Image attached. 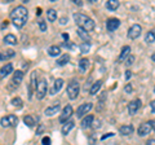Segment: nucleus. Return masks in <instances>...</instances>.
<instances>
[{"label": "nucleus", "mask_w": 155, "mask_h": 145, "mask_svg": "<svg viewBox=\"0 0 155 145\" xmlns=\"http://www.w3.org/2000/svg\"><path fill=\"white\" fill-rule=\"evenodd\" d=\"M27 17H28V11L23 5H18L11 12L12 22L17 29L25 26V23L27 22Z\"/></svg>", "instance_id": "obj_1"}, {"label": "nucleus", "mask_w": 155, "mask_h": 145, "mask_svg": "<svg viewBox=\"0 0 155 145\" xmlns=\"http://www.w3.org/2000/svg\"><path fill=\"white\" fill-rule=\"evenodd\" d=\"M74 21L76 22V25L79 26L80 29H83V30L85 31H92L93 29L96 27V22L92 20V18H89L88 16H85V14L83 13H74Z\"/></svg>", "instance_id": "obj_2"}, {"label": "nucleus", "mask_w": 155, "mask_h": 145, "mask_svg": "<svg viewBox=\"0 0 155 145\" xmlns=\"http://www.w3.org/2000/svg\"><path fill=\"white\" fill-rule=\"evenodd\" d=\"M47 91H48V83H47V79L45 78H41L40 80L38 82V87H36V99L38 100H43L44 96L47 95Z\"/></svg>", "instance_id": "obj_3"}, {"label": "nucleus", "mask_w": 155, "mask_h": 145, "mask_svg": "<svg viewBox=\"0 0 155 145\" xmlns=\"http://www.w3.org/2000/svg\"><path fill=\"white\" fill-rule=\"evenodd\" d=\"M79 83L78 82H71V83L67 84V88H66V93L67 96H69V99L70 100H75L78 97V95H79Z\"/></svg>", "instance_id": "obj_4"}, {"label": "nucleus", "mask_w": 155, "mask_h": 145, "mask_svg": "<svg viewBox=\"0 0 155 145\" xmlns=\"http://www.w3.org/2000/svg\"><path fill=\"white\" fill-rule=\"evenodd\" d=\"M18 123V118L17 115H13V114H9V115H5L0 119V124L3 127H16Z\"/></svg>", "instance_id": "obj_5"}, {"label": "nucleus", "mask_w": 155, "mask_h": 145, "mask_svg": "<svg viewBox=\"0 0 155 145\" xmlns=\"http://www.w3.org/2000/svg\"><path fill=\"white\" fill-rule=\"evenodd\" d=\"M72 115V106L71 105H66L65 108H64V110H62V113H61V115H60V122L61 123H66V122H69L70 120V117Z\"/></svg>", "instance_id": "obj_6"}, {"label": "nucleus", "mask_w": 155, "mask_h": 145, "mask_svg": "<svg viewBox=\"0 0 155 145\" xmlns=\"http://www.w3.org/2000/svg\"><path fill=\"white\" fill-rule=\"evenodd\" d=\"M141 31H142V27L140 26V25H137V23H134V25H132V26L129 27V30H128V38H129V39H132V40L137 39V38L141 35Z\"/></svg>", "instance_id": "obj_7"}, {"label": "nucleus", "mask_w": 155, "mask_h": 145, "mask_svg": "<svg viewBox=\"0 0 155 145\" xmlns=\"http://www.w3.org/2000/svg\"><path fill=\"white\" fill-rule=\"evenodd\" d=\"M93 108V105H92L91 103H85V104H81L79 108H78V110H76V117L78 118H81L83 115H85V114H88V112L89 110Z\"/></svg>", "instance_id": "obj_8"}, {"label": "nucleus", "mask_w": 155, "mask_h": 145, "mask_svg": "<svg viewBox=\"0 0 155 145\" xmlns=\"http://www.w3.org/2000/svg\"><path fill=\"white\" fill-rule=\"evenodd\" d=\"M141 108V100L140 99H136V100H132L128 105V113L129 115H134L136 113L138 112V109Z\"/></svg>", "instance_id": "obj_9"}, {"label": "nucleus", "mask_w": 155, "mask_h": 145, "mask_svg": "<svg viewBox=\"0 0 155 145\" xmlns=\"http://www.w3.org/2000/svg\"><path fill=\"white\" fill-rule=\"evenodd\" d=\"M119 26H120V21L118 18H109L107 22H106V27H107V30L111 32L115 31Z\"/></svg>", "instance_id": "obj_10"}, {"label": "nucleus", "mask_w": 155, "mask_h": 145, "mask_svg": "<svg viewBox=\"0 0 155 145\" xmlns=\"http://www.w3.org/2000/svg\"><path fill=\"white\" fill-rule=\"evenodd\" d=\"M151 123L150 122H146V123H143L140 126V128H138V136H146V135L150 133V131H151Z\"/></svg>", "instance_id": "obj_11"}, {"label": "nucleus", "mask_w": 155, "mask_h": 145, "mask_svg": "<svg viewBox=\"0 0 155 145\" xmlns=\"http://www.w3.org/2000/svg\"><path fill=\"white\" fill-rule=\"evenodd\" d=\"M60 110H61V105L60 104H54V105L49 106V108H47L44 110V114L47 115V117H53V115H56Z\"/></svg>", "instance_id": "obj_12"}, {"label": "nucleus", "mask_w": 155, "mask_h": 145, "mask_svg": "<svg viewBox=\"0 0 155 145\" xmlns=\"http://www.w3.org/2000/svg\"><path fill=\"white\" fill-rule=\"evenodd\" d=\"M22 79H23V71L22 70H16V72L13 74V78H12V82L14 83V86L21 84Z\"/></svg>", "instance_id": "obj_13"}, {"label": "nucleus", "mask_w": 155, "mask_h": 145, "mask_svg": "<svg viewBox=\"0 0 155 145\" xmlns=\"http://www.w3.org/2000/svg\"><path fill=\"white\" fill-rule=\"evenodd\" d=\"M134 131V128H133V126L132 124H125V126H122V127L119 128V132L124 135V136H128V135H132Z\"/></svg>", "instance_id": "obj_14"}, {"label": "nucleus", "mask_w": 155, "mask_h": 145, "mask_svg": "<svg viewBox=\"0 0 155 145\" xmlns=\"http://www.w3.org/2000/svg\"><path fill=\"white\" fill-rule=\"evenodd\" d=\"M129 53H130V47H129V46L123 47V48H122V52H120V56H119V61L122 62V61H124V60H127L128 57L130 56Z\"/></svg>", "instance_id": "obj_15"}, {"label": "nucleus", "mask_w": 155, "mask_h": 145, "mask_svg": "<svg viewBox=\"0 0 155 145\" xmlns=\"http://www.w3.org/2000/svg\"><path fill=\"white\" fill-rule=\"evenodd\" d=\"M12 71H13V65L12 64H5L4 66H2V69H0V75L7 76L9 74H12Z\"/></svg>", "instance_id": "obj_16"}, {"label": "nucleus", "mask_w": 155, "mask_h": 145, "mask_svg": "<svg viewBox=\"0 0 155 145\" xmlns=\"http://www.w3.org/2000/svg\"><path fill=\"white\" fill-rule=\"evenodd\" d=\"M101 86H102V80H97V82H94L93 86H92V87H91V89H89V95H92V96L97 95V93H98V91L101 89Z\"/></svg>", "instance_id": "obj_17"}, {"label": "nucleus", "mask_w": 155, "mask_h": 145, "mask_svg": "<svg viewBox=\"0 0 155 145\" xmlns=\"http://www.w3.org/2000/svg\"><path fill=\"white\" fill-rule=\"evenodd\" d=\"M93 119H94L93 115H92V114H88L85 118H83V120H81V127H83V128H88V127H91L92 123H93Z\"/></svg>", "instance_id": "obj_18"}, {"label": "nucleus", "mask_w": 155, "mask_h": 145, "mask_svg": "<svg viewBox=\"0 0 155 145\" xmlns=\"http://www.w3.org/2000/svg\"><path fill=\"white\" fill-rule=\"evenodd\" d=\"M48 55H49L51 57H58L61 55V48L58 46H52L48 48Z\"/></svg>", "instance_id": "obj_19"}, {"label": "nucleus", "mask_w": 155, "mask_h": 145, "mask_svg": "<svg viewBox=\"0 0 155 145\" xmlns=\"http://www.w3.org/2000/svg\"><path fill=\"white\" fill-rule=\"evenodd\" d=\"M74 126H75V123L72 122V120H69V122L64 123V126H62V130H61L62 135H67L72 128H74Z\"/></svg>", "instance_id": "obj_20"}, {"label": "nucleus", "mask_w": 155, "mask_h": 145, "mask_svg": "<svg viewBox=\"0 0 155 145\" xmlns=\"http://www.w3.org/2000/svg\"><path fill=\"white\" fill-rule=\"evenodd\" d=\"M62 86H64V79H61V78H58L54 80V84H53V88H52V93L54 95L57 92H60L61 88H62Z\"/></svg>", "instance_id": "obj_21"}, {"label": "nucleus", "mask_w": 155, "mask_h": 145, "mask_svg": "<svg viewBox=\"0 0 155 145\" xmlns=\"http://www.w3.org/2000/svg\"><path fill=\"white\" fill-rule=\"evenodd\" d=\"M76 32H78V35H79L81 39H83L85 43H89L91 42V36H89V34H88V31H85V30H83V29H80V27H78V30H76Z\"/></svg>", "instance_id": "obj_22"}, {"label": "nucleus", "mask_w": 155, "mask_h": 145, "mask_svg": "<svg viewBox=\"0 0 155 145\" xmlns=\"http://www.w3.org/2000/svg\"><path fill=\"white\" fill-rule=\"evenodd\" d=\"M69 61H70V55L69 53H65V55H62L60 59H57L56 64H57V66H65Z\"/></svg>", "instance_id": "obj_23"}, {"label": "nucleus", "mask_w": 155, "mask_h": 145, "mask_svg": "<svg viewBox=\"0 0 155 145\" xmlns=\"http://www.w3.org/2000/svg\"><path fill=\"white\" fill-rule=\"evenodd\" d=\"M106 8L109 11H116L119 8V0H107L106 2Z\"/></svg>", "instance_id": "obj_24"}, {"label": "nucleus", "mask_w": 155, "mask_h": 145, "mask_svg": "<svg viewBox=\"0 0 155 145\" xmlns=\"http://www.w3.org/2000/svg\"><path fill=\"white\" fill-rule=\"evenodd\" d=\"M4 43L11 44V46H16L17 44V38L14 36L13 34H8V35L4 36Z\"/></svg>", "instance_id": "obj_25"}, {"label": "nucleus", "mask_w": 155, "mask_h": 145, "mask_svg": "<svg viewBox=\"0 0 155 145\" xmlns=\"http://www.w3.org/2000/svg\"><path fill=\"white\" fill-rule=\"evenodd\" d=\"M47 18L49 22H54L57 20V12L54 9H48L47 11Z\"/></svg>", "instance_id": "obj_26"}, {"label": "nucleus", "mask_w": 155, "mask_h": 145, "mask_svg": "<svg viewBox=\"0 0 155 145\" xmlns=\"http://www.w3.org/2000/svg\"><path fill=\"white\" fill-rule=\"evenodd\" d=\"M79 67H80L81 71L88 70V67H89V60L88 59H81L79 61Z\"/></svg>", "instance_id": "obj_27"}, {"label": "nucleus", "mask_w": 155, "mask_h": 145, "mask_svg": "<svg viewBox=\"0 0 155 145\" xmlns=\"http://www.w3.org/2000/svg\"><path fill=\"white\" fill-rule=\"evenodd\" d=\"M23 122H25V124L28 126V127H34V126H35V119H34L32 115H25Z\"/></svg>", "instance_id": "obj_28"}, {"label": "nucleus", "mask_w": 155, "mask_h": 145, "mask_svg": "<svg viewBox=\"0 0 155 145\" xmlns=\"http://www.w3.org/2000/svg\"><path fill=\"white\" fill-rule=\"evenodd\" d=\"M36 76H38V74H36V71H34L32 74H31V88H34L36 91V87H38V82H36ZM31 97H32V91H31Z\"/></svg>", "instance_id": "obj_29"}, {"label": "nucleus", "mask_w": 155, "mask_h": 145, "mask_svg": "<svg viewBox=\"0 0 155 145\" xmlns=\"http://www.w3.org/2000/svg\"><path fill=\"white\" fill-rule=\"evenodd\" d=\"M11 104H12V105L14 106V108H18V109H21V108H22V105H23L22 100L19 99V97H14V99H12Z\"/></svg>", "instance_id": "obj_30"}, {"label": "nucleus", "mask_w": 155, "mask_h": 145, "mask_svg": "<svg viewBox=\"0 0 155 145\" xmlns=\"http://www.w3.org/2000/svg\"><path fill=\"white\" fill-rule=\"evenodd\" d=\"M145 42L149 43V44H151V43L155 42V36H154L153 31H149V32L146 34V36H145Z\"/></svg>", "instance_id": "obj_31"}, {"label": "nucleus", "mask_w": 155, "mask_h": 145, "mask_svg": "<svg viewBox=\"0 0 155 145\" xmlns=\"http://www.w3.org/2000/svg\"><path fill=\"white\" fill-rule=\"evenodd\" d=\"M89 49H91V44H89V43H83V44L80 46V51H81V53H88Z\"/></svg>", "instance_id": "obj_32"}, {"label": "nucleus", "mask_w": 155, "mask_h": 145, "mask_svg": "<svg viewBox=\"0 0 155 145\" xmlns=\"http://www.w3.org/2000/svg\"><path fill=\"white\" fill-rule=\"evenodd\" d=\"M39 29H40V31H43V32L47 31V22L43 20L39 21Z\"/></svg>", "instance_id": "obj_33"}, {"label": "nucleus", "mask_w": 155, "mask_h": 145, "mask_svg": "<svg viewBox=\"0 0 155 145\" xmlns=\"http://www.w3.org/2000/svg\"><path fill=\"white\" fill-rule=\"evenodd\" d=\"M133 62H134V56L130 55L128 59L125 60V65H127V66H130V65H133Z\"/></svg>", "instance_id": "obj_34"}, {"label": "nucleus", "mask_w": 155, "mask_h": 145, "mask_svg": "<svg viewBox=\"0 0 155 145\" xmlns=\"http://www.w3.org/2000/svg\"><path fill=\"white\" fill-rule=\"evenodd\" d=\"M41 144L43 145H51V137L49 136H44L41 139Z\"/></svg>", "instance_id": "obj_35"}, {"label": "nucleus", "mask_w": 155, "mask_h": 145, "mask_svg": "<svg viewBox=\"0 0 155 145\" xmlns=\"http://www.w3.org/2000/svg\"><path fill=\"white\" fill-rule=\"evenodd\" d=\"M14 55H16V52H14L13 49H8V51L5 52V57H7V59H12Z\"/></svg>", "instance_id": "obj_36"}, {"label": "nucleus", "mask_w": 155, "mask_h": 145, "mask_svg": "<svg viewBox=\"0 0 155 145\" xmlns=\"http://www.w3.org/2000/svg\"><path fill=\"white\" fill-rule=\"evenodd\" d=\"M124 91H125L127 93H130V92H132V86H130V84H127V86L124 87Z\"/></svg>", "instance_id": "obj_37"}, {"label": "nucleus", "mask_w": 155, "mask_h": 145, "mask_svg": "<svg viewBox=\"0 0 155 145\" xmlns=\"http://www.w3.org/2000/svg\"><path fill=\"white\" fill-rule=\"evenodd\" d=\"M44 132V126H39V128H38V131H36V135H40Z\"/></svg>", "instance_id": "obj_38"}, {"label": "nucleus", "mask_w": 155, "mask_h": 145, "mask_svg": "<svg viewBox=\"0 0 155 145\" xmlns=\"http://www.w3.org/2000/svg\"><path fill=\"white\" fill-rule=\"evenodd\" d=\"M150 109H151L153 113H155V100L151 101V104H150Z\"/></svg>", "instance_id": "obj_39"}, {"label": "nucleus", "mask_w": 155, "mask_h": 145, "mask_svg": "<svg viewBox=\"0 0 155 145\" xmlns=\"http://www.w3.org/2000/svg\"><path fill=\"white\" fill-rule=\"evenodd\" d=\"M111 136H114V133L111 132V133H106V135H104L102 137H101V140H105V139H107V137H111Z\"/></svg>", "instance_id": "obj_40"}, {"label": "nucleus", "mask_w": 155, "mask_h": 145, "mask_svg": "<svg viewBox=\"0 0 155 145\" xmlns=\"http://www.w3.org/2000/svg\"><path fill=\"white\" fill-rule=\"evenodd\" d=\"M130 76H132V72H130L129 70H127V71H125V79L128 80V79L130 78Z\"/></svg>", "instance_id": "obj_41"}, {"label": "nucleus", "mask_w": 155, "mask_h": 145, "mask_svg": "<svg viewBox=\"0 0 155 145\" xmlns=\"http://www.w3.org/2000/svg\"><path fill=\"white\" fill-rule=\"evenodd\" d=\"M146 145H155V139H151V140H149V141L146 143Z\"/></svg>", "instance_id": "obj_42"}, {"label": "nucleus", "mask_w": 155, "mask_h": 145, "mask_svg": "<svg viewBox=\"0 0 155 145\" xmlns=\"http://www.w3.org/2000/svg\"><path fill=\"white\" fill-rule=\"evenodd\" d=\"M3 60H7V57H5V55H3V53L0 52V61H3Z\"/></svg>", "instance_id": "obj_43"}, {"label": "nucleus", "mask_w": 155, "mask_h": 145, "mask_svg": "<svg viewBox=\"0 0 155 145\" xmlns=\"http://www.w3.org/2000/svg\"><path fill=\"white\" fill-rule=\"evenodd\" d=\"M150 123H151V128H153V131H155V119H154V120H151Z\"/></svg>", "instance_id": "obj_44"}, {"label": "nucleus", "mask_w": 155, "mask_h": 145, "mask_svg": "<svg viewBox=\"0 0 155 145\" xmlns=\"http://www.w3.org/2000/svg\"><path fill=\"white\" fill-rule=\"evenodd\" d=\"M62 36H64V39L69 40V34H62Z\"/></svg>", "instance_id": "obj_45"}, {"label": "nucleus", "mask_w": 155, "mask_h": 145, "mask_svg": "<svg viewBox=\"0 0 155 145\" xmlns=\"http://www.w3.org/2000/svg\"><path fill=\"white\" fill-rule=\"evenodd\" d=\"M74 3H75V4H78V5H81V4H83L81 2H79V0H74Z\"/></svg>", "instance_id": "obj_46"}, {"label": "nucleus", "mask_w": 155, "mask_h": 145, "mask_svg": "<svg viewBox=\"0 0 155 145\" xmlns=\"http://www.w3.org/2000/svg\"><path fill=\"white\" fill-rule=\"evenodd\" d=\"M66 23V18H61V25H65Z\"/></svg>", "instance_id": "obj_47"}, {"label": "nucleus", "mask_w": 155, "mask_h": 145, "mask_svg": "<svg viewBox=\"0 0 155 145\" xmlns=\"http://www.w3.org/2000/svg\"><path fill=\"white\" fill-rule=\"evenodd\" d=\"M151 60L155 62V53H153V55H151Z\"/></svg>", "instance_id": "obj_48"}, {"label": "nucleus", "mask_w": 155, "mask_h": 145, "mask_svg": "<svg viewBox=\"0 0 155 145\" xmlns=\"http://www.w3.org/2000/svg\"><path fill=\"white\" fill-rule=\"evenodd\" d=\"M153 34H154V36H155V30H153Z\"/></svg>", "instance_id": "obj_49"}, {"label": "nucleus", "mask_w": 155, "mask_h": 145, "mask_svg": "<svg viewBox=\"0 0 155 145\" xmlns=\"http://www.w3.org/2000/svg\"><path fill=\"white\" fill-rule=\"evenodd\" d=\"M154 91H155V87H154Z\"/></svg>", "instance_id": "obj_50"}]
</instances>
